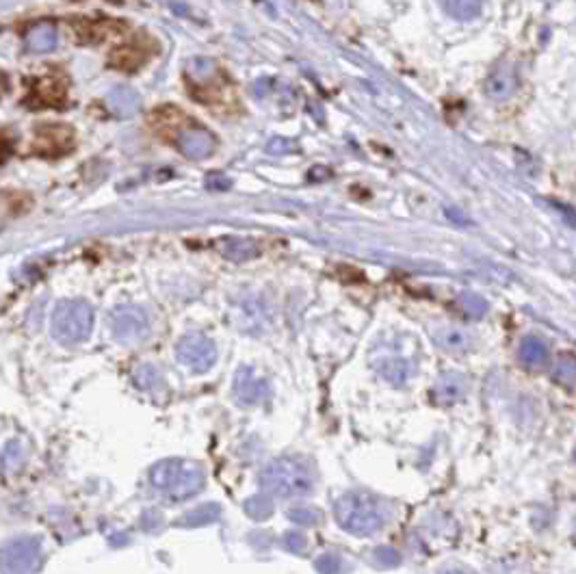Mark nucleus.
<instances>
[{"mask_svg": "<svg viewBox=\"0 0 576 574\" xmlns=\"http://www.w3.org/2000/svg\"><path fill=\"white\" fill-rule=\"evenodd\" d=\"M518 87L516 70L511 65H501L492 72L490 79L486 83V94L494 100H507L514 96Z\"/></svg>", "mask_w": 576, "mask_h": 574, "instance_id": "nucleus-9", "label": "nucleus"}, {"mask_svg": "<svg viewBox=\"0 0 576 574\" xmlns=\"http://www.w3.org/2000/svg\"><path fill=\"white\" fill-rule=\"evenodd\" d=\"M158 375L154 373L152 366H142V369L137 371V384L142 386V388H152V384L157 382Z\"/></svg>", "mask_w": 576, "mask_h": 574, "instance_id": "nucleus-19", "label": "nucleus"}, {"mask_svg": "<svg viewBox=\"0 0 576 574\" xmlns=\"http://www.w3.org/2000/svg\"><path fill=\"white\" fill-rule=\"evenodd\" d=\"M234 386H247V393H250V394H247L245 403L258 402V399L263 397V393H265L263 382H256L254 373H251L250 369H243L239 375H236V384Z\"/></svg>", "mask_w": 576, "mask_h": 574, "instance_id": "nucleus-17", "label": "nucleus"}, {"mask_svg": "<svg viewBox=\"0 0 576 574\" xmlns=\"http://www.w3.org/2000/svg\"><path fill=\"white\" fill-rule=\"evenodd\" d=\"M57 28L50 22H40L27 33V46L31 52H50L57 46Z\"/></svg>", "mask_w": 576, "mask_h": 574, "instance_id": "nucleus-12", "label": "nucleus"}, {"mask_svg": "<svg viewBox=\"0 0 576 574\" xmlns=\"http://www.w3.org/2000/svg\"><path fill=\"white\" fill-rule=\"evenodd\" d=\"M442 574H468V572H464V570H447V572H442Z\"/></svg>", "mask_w": 576, "mask_h": 574, "instance_id": "nucleus-21", "label": "nucleus"}, {"mask_svg": "<svg viewBox=\"0 0 576 574\" xmlns=\"http://www.w3.org/2000/svg\"><path fill=\"white\" fill-rule=\"evenodd\" d=\"M42 94V98L46 100V103H52V100H59L63 96V85L55 83V80H43V83L37 87Z\"/></svg>", "mask_w": 576, "mask_h": 574, "instance_id": "nucleus-18", "label": "nucleus"}, {"mask_svg": "<svg viewBox=\"0 0 576 574\" xmlns=\"http://www.w3.org/2000/svg\"><path fill=\"white\" fill-rule=\"evenodd\" d=\"M178 146L191 161H204L215 152V137L204 128H188L180 134Z\"/></svg>", "mask_w": 576, "mask_h": 574, "instance_id": "nucleus-8", "label": "nucleus"}, {"mask_svg": "<svg viewBox=\"0 0 576 574\" xmlns=\"http://www.w3.org/2000/svg\"><path fill=\"white\" fill-rule=\"evenodd\" d=\"M221 254L230 260H247L254 258L258 254L256 245L247 239H224V243L219 245Z\"/></svg>", "mask_w": 576, "mask_h": 574, "instance_id": "nucleus-14", "label": "nucleus"}, {"mask_svg": "<svg viewBox=\"0 0 576 574\" xmlns=\"http://www.w3.org/2000/svg\"><path fill=\"white\" fill-rule=\"evenodd\" d=\"M74 142V133L67 126H46L37 134V146L46 154H59L72 148Z\"/></svg>", "mask_w": 576, "mask_h": 574, "instance_id": "nucleus-11", "label": "nucleus"}, {"mask_svg": "<svg viewBox=\"0 0 576 574\" xmlns=\"http://www.w3.org/2000/svg\"><path fill=\"white\" fill-rule=\"evenodd\" d=\"M42 559V544L35 538L9 540L0 548V574H33Z\"/></svg>", "mask_w": 576, "mask_h": 574, "instance_id": "nucleus-5", "label": "nucleus"}, {"mask_svg": "<svg viewBox=\"0 0 576 574\" xmlns=\"http://www.w3.org/2000/svg\"><path fill=\"white\" fill-rule=\"evenodd\" d=\"M269 494L275 496H299L306 494L312 488V472L299 460L293 457H280L271 462L260 477Z\"/></svg>", "mask_w": 576, "mask_h": 574, "instance_id": "nucleus-4", "label": "nucleus"}, {"mask_svg": "<svg viewBox=\"0 0 576 574\" xmlns=\"http://www.w3.org/2000/svg\"><path fill=\"white\" fill-rule=\"evenodd\" d=\"M520 358L525 364H529V366L544 364L546 358H549V349H546L544 341L535 339V336H529V339L522 342Z\"/></svg>", "mask_w": 576, "mask_h": 574, "instance_id": "nucleus-15", "label": "nucleus"}, {"mask_svg": "<svg viewBox=\"0 0 576 574\" xmlns=\"http://www.w3.org/2000/svg\"><path fill=\"white\" fill-rule=\"evenodd\" d=\"M176 356L193 371H208L217 360V347L204 334H187L176 345Z\"/></svg>", "mask_w": 576, "mask_h": 574, "instance_id": "nucleus-6", "label": "nucleus"}, {"mask_svg": "<svg viewBox=\"0 0 576 574\" xmlns=\"http://www.w3.org/2000/svg\"><path fill=\"white\" fill-rule=\"evenodd\" d=\"M150 330L148 315L137 306H122L111 315V332L122 342L142 341Z\"/></svg>", "mask_w": 576, "mask_h": 574, "instance_id": "nucleus-7", "label": "nucleus"}, {"mask_svg": "<svg viewBox=\"0 0 576 574\" xmlns=\"http://www.w3.org/2000/svg\"><path fill=\"white\" fill-rule=\"evenodd\" d=\"M462 302L466 303L468 312H471V315H477L479 317L483 310H486V302H483V299L477 297V295H464Z\"/></svg>", "mask_w": 576, "mask_h": 574, "instance_id": "nucleus-20", "label": "nucleus"}, {"mask_svg": "<svg viewBox=\"0 0 576 574\" xmlns=\"http://www.w3.org/2000/svg\"><path fill=\"white\" fill-rule=\"evenodd\" d=\"M106 104H109V109L113 111L118 118H133L139 107H142V98H139V94L133 87L119 85L115 87V89H111Z\"/></svg>", "mask_w": 576, "mask_h": 574, "instance_id": "nucleus-10", "label": "nucleus"}, {"mask_svg": "<svg viewBox=\"0 0 576 574\" xmlns=\"http://www.w3.org/2000/svg\"><path fill=\"white\" fill-rule=\"evenodd\" d=\"M438 3L442 4L449 16L462 22H471L479 18L483 9V0H438Z\"/></svg>", "mask_w": 576, "mask_h": 574, "instance_id": "nucleus-13", "label": "nucleus"}, {"mask_svg": "<svg viewBox=\"0 0 576 574\" xmlns=\"http://www.w3.org/2000/svg\"><path fill=\"white\" fill-rule=\"evenodd\" d=\"M152 484L173 499H188L204 486V472L193 462L167 460L152 471Z\"/></svg>", "mask_w": 576, "mask_h": 574, "instance_id": "nucleus-3", "label": "nucleus"}, {"mask_svg": "<svg viewBox=\"0 0 576 574\" xmlns=\"http://www.w3.org/2000/svg\"><path fill=\"white\" fill-rule=\"evenodd\" d=\"M3 154H4V148H3V143H0V161H3Z\"/></svg>", "mask_w": 576, "mask_h": 574, "instance_id": "nucleus-22", "label": "nucleus"}, {"mask_svg": "<svg viewBox=\"0 0 576 574\" xmlns=\"http://www.w3.org/2000/svg\"><path fill=\"white\" fill-rule=\"evenodd\" d=\"M145 59L143 52H139L137 48L133 46H126V48H118L115 50V55L111 57V64L118 65L119 70H134L142 61Z\"/></svg>", "mask_w": 576, "mask_h": 574, "instance_id": "nucleus-16", "label": "nucleus"}, {"mask_svg": "<svg viewBox=\"0 0 576 574\" xmlns=\"http://www.w3.org/2000/svg\"><path fill=\"white\" fill-rule=\"evenodd\" d=\"M334 516L345 532L371 535L386 523V508L366 492H349L334 505Z\"/></svg>", "mask_w": 576, "mask_h": 574, "instance_id": "nucleus-1", "label": "nucleus"}, {"mask_svg": "<svg viewBox=\"0 0 576 574\" xmlns=\"http://www.w3.org/2000/svg\"><path fill=\"white\" fill-rule=\"evenodd\" d=\"M94 327V310L87 302L81 299H67V302L57 303L52 312L50 332L61 345L72 347L87 341Z\"/></svg>", "mask_w": 576, "mask_h": 574, "instance_id": "nucleus-2", "label": "nucleus"}]
</instances>
